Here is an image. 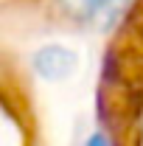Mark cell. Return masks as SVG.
<instances>
[{
    "label": "cell",
    "mask_w": 143,
    "mask_h": 146,
    "mask_svg": "<svg viewBox=\"0 0 143 146\" xmlns=\"http://www.w3.org/2000/svg\"><path fill=\"white\" fill-rule=\"evenodd\" d=\"M31 68L42 82H65L79 70V54L73 48H68V45L48 42V45L34 51Z\"/></svg>",
    "instance_id": "1"
},
{
    "label": "cell",
    "mask_w": 143,
    "mask_h": 146,
    "mask_svg": "<svg viewBox=\"0 0 143 146\" xmlns=\"http://www.w3.org/2000/svg\"><path fill=\"white\" fill-rule=\"evenodd\" d=\"M121 0H56V6L79 23H109Z\"/></svg>",
    "instance_id": "2"
},
{
    "label": "cell",
    "mask_w": 143,
    "mask_h": 146,
    "mask_svg": "<svg viewBox=\"0 0 143 146\" xmlns=\"http://www.w3.org/2000/svg\"><path fill=\"white\" fill-rule=\"evenodd\" d=\"M84 146H109V141L101 135V132H95V135H90V138H87V143H84Z\"/></svg>",
    "instance_id": "3"
}]
</instances>
